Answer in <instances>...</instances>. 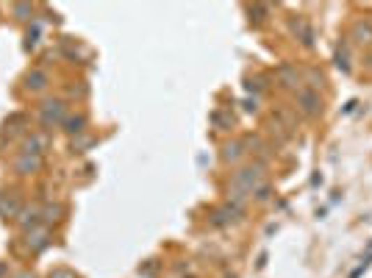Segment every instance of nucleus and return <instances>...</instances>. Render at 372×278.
Wrapping results in <instances>:
<instances>
[{"instance_id": "1", "label": "nucleus", "mask_w": 372, "mask_h": 278, "mask_svg": "<svg viewBox=\"0 0 372 278\" xmlns=\"http://www.w3.org/2000/svg\"><path fill=\"white\" fill-rule=\"evenodd\" d=\"M297 109L306 114V117H317L323 111V100L314 89H300L297 92Z\"/></svg>"}, {"instance_id": "2", "label": "nucleus", "mask_w": 372, "mask_h": 278, "mask_svg": "<svg viewBox=\"0 0 372 278\" xmlns=\"http://www.w3.org/2000/svg\"><path fill=\"white\" fill-rule=\"evenodd\" d=\"M39 117H42V125L53 128L67 117V106L61 100H47V103H42V114Z\"/></svg>"}, {"instance_id": "3", "label": "nucleus", "mask_w": 372, "mask_h": 278, "mask_svg": "<svg viewBox=\"0 0 372 278\" xmlns=\"http://www.w3.org/2000/svg\"><path fill=\"white\" fill-rule=\"evenodd\" d=\"M239 217H242V206H236V203H225L222 209L214 212L211 223H214V226H231V223H239Z\"/></svg>"}, {"instance_id": "4", "label": "nucleus", "mask_w": 372, "mask_h": 278, "mask_svg": "<svg viewBox=\"0 0 372 278\" xmlns=\"http://www.w3.org/2000/svg\"><path fill=\"white\" fill-rule=\"evenodd\" d=\"M350 39H353L356 45H362V47H370L372 45V22L359 20V22L353 25V31H350Z\"/></svg>"}, {"instance_id": "5", "label": "nucleus", "mask_w": 372, "mask_h": 278, "mask_svg": "<svg viewBox=\"0 0 372 278\" xmlns=\"http://www.w3.org/2000/svg\"><path fill=\"white\" fill-rule=\"evenodd\" d=\"M28 245H31L33 251H45V248L50 245V231H47V229H39V226L31 229V231H28Z\"/></svg>"}, {"instance_id": "6", "label": "nucleus", "mask_w": 372, "mask_h": 278, "mask_svg": "<svg viewBox=\"0 0 372 278\" xmlns=\"http://www.w3.org/2000/svg\"><path fill=\"white\" fill-rule=\"evenodd\" d=\"M292 28H295V33H300V36H303V45H306V47H311V42H314L311 25H309L303 17H297V20H292Z\"/></svg>"}, {"instance_id": "7", "label": "nucleus", "mask_w": 372, "mask_h": 278, "mask_svg": "<svg viewBox=\"0 0 372 278\" xmlns=\"http://www.w3.org/2000/svg\"><path fill=\"white\" fill-rule=\"evenodd\" d=\"M25 86H28V89H33V92H39V89H45V86H47V75H45L42 70H31V72L25 75Z\"/></svg>"}, {"instance_id": "8", "label": "nucleus", "mask_w": 372, "mask_h": 278, "mask_svg": "<svg viewBox=\"0 0 372 278\" xmlns=\"http://www.w3.org/2000/svg\"><path fill=\"white\" fill-rule=\"evenodd\" d=\"M278 78H281V81H284V86H289V89L300 86V75H297L292 67H281V70H278Z\"/></svg>"}, {"instance_id": "9", "label": "nucleus", "mask_w": 372, "mask_h": 278, "mask_svg": "<svg viewBox=\"0 0 372 278\" xmlns=\"http://www.w3.org/2000/svg\"><path fill=\"white\" fill-rule=\"evenodd\" d=\"M84 125H86V117H84V114H75V117H67L64 131H67V134H81Z\"/></svg>"}, {"instance_id": "10", "label": "nucleus", "mask_w": 372, "mask_h": 278, "mask_svg": "<svg viewBox=\"0 0 372 278\" xmlns=\"http://www.w3.org/2000/svg\"><path fill=\"white\" fill-rule=\"evenodd\" d=\"M36 167H39V156L31 159V156L25 153V156L17 162V170H20V173H31V170H36Z\"/></svg>"}, {"instance_id": "11", "label": "nucleus", "mask_w": 372, "mask_h": 278, "mask_svg": "<svg viewBox=\"0 0 372 278\" xmlns=\"http://www.w3.org/2000/svg\"><path fill=\"white\" fill-rule=\"evenodd\" d=\"M222 156H225V162H236V159L242 156V145H239V142H228Z\"/></svg>"}, {"instance_id": "12", "label": "nucleus", "mask_w": 372, "mask_h": 278, "mask_svg": "<svg viewBox=\"0 0 372 278\" xmlns=\"http://www.w3.org/2000/svg\"><path fill=\"white\" fill-rule=\"evenodd\" d=\"M14 14H20V20H25V14H31V6L28 3H17L14 6Z\"/></svg>"}, {"instance_id": "13", "label": "nucleus", "mask_w": 372, "mask_h": 278, "mask_svg": "<svg viewBox=\"0 0 372 278\" xmlns=\"http://www.w3.org/2000/svg\"><path fill=\"white\" fill-rule=\"evenodd\" d=\"M50 278H75V273H72V270L59 268V270H53V273H50Z\"/></svg>"}, {"instance_id": "14", "label": "nucleus", "mask_w": 372, "mask_h": 278, "mask_svg": "<svg viewBox=\"0 0 372 278\" xmlns=\"http://www.w3.org/2000/svg\"><path fill=\"white\" fill-rule=\"evenodd\" d=\"M20 278H33V276H28V273H22V276H20Z\"/></svg>"}]
</instances>
